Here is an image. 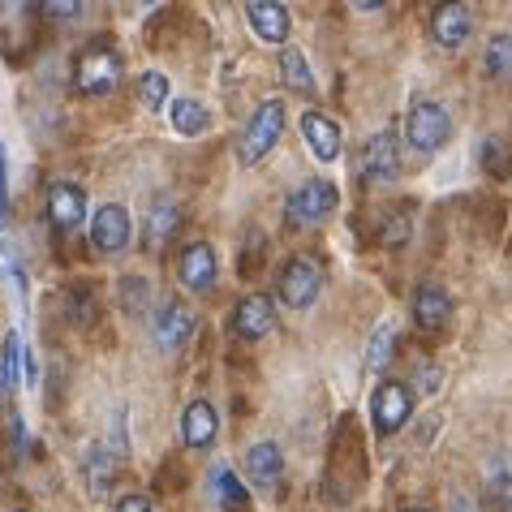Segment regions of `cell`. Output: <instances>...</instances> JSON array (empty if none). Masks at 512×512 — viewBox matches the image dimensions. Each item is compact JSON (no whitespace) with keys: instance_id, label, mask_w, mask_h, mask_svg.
<instances>
[{"instance_id":"6da1fadb","label":"cell","mask_w":512,"mask_h":512,"mask_svg":"<svg viewBox=\"0 0 512 512\" xmlns=\"http://www.w3.org/2000/svg\"><path fill=\"white\" fill-rule=\"evenodd\" d=\"M280 130H284V99H263L237 138V160L254 168L263 155H272V147L280 142Z\"/></svg>"},{"instance_id":"7a4b0ae2","label":"cell","mask_w":512,"mask_h":512,"mask_svg":"<svg viewBox=\"0 0 512 512\" xmlns=\"http://www.w3.org/2000/svg\"><path fill=\"white\" fill-rule=\"evenodd\" d=\"M336 203H340V190L332 181L310 177L289 194V203H284V224H289V229H315V224L332 216Z\"/></svg>"},{"instance_id":"3957f363","label":"cell","mask_w":512,"mask_h":512,"mask_svg":"<svg viewBox=\"0 0 512 512\" xmlns=\"http://www.w3.org/2000/svg\"><path fill=\"white\" fill-rule=\"evenodd\" d=\"M405 138L409 147L422 151V155H435L444 142L452 138V117L444 104H435V99H414L405 112Z\"/></svg>"},{"instance_id":"277c9868","label":"cell","mask_w":512,"mask_h":512,"mask_svg":"<svg viewBox=\"0 0 512 512\" xmlns=\"http://www.w3.org/2000/svg\"><path fill=\"white\" fill-rule=\"evenodd\" d=\"M74 87L82 95H112L121 87V56L108 44H91L74 61Z\"/></svg>"},{"instance_id":"5b68a950","label":"cell","mask_w":512,"mask_h":512,"mask_svg":"<svg viewBox=\"0 0 512 512\" xmlns=\"http://www.w3.org/2000/svg\"><path fill=\"white\" fill-rule=\"evenodd\" d=\"M409 414H414V392L401 379H383L371 392V426L379 439H392L409 422Z\"/></svg>"},{"instance_id":"8992f818","label":"cell","mask_w":512,"mask_h":512,"mask_svg":"<svg viewBox=\"0 0 512 512\" xmlns=\"http://www.w3.org/2000/svg\"><path fill=\"white\" fill-rule=\"evenodd\" d=\"M323 293V272L315 259H289L280 272V284H276V297L289 310H310L319 302Z\"/></svg>"},{"instance_id":"52a82bcc","label":"cell","mask_w":512,"mask_h":512,"mask_svg":"<svg viewBox=\"0 0 512 512\" xmlns=\"http://www.w3.org/2000/svg\"><path fill=\"white\" fill-rule=\"evenodd\" d=\"M134 237L130 211L121 203H99V211L91 216V250L95 254H121Z\"/></svg>"},{"instance_id":"ba28073f","label":"cell","mask_w":512,"mask_h":512,"mask_svg":"<svg viewBox=\"0 0 512 512\" xmlns=\"http://www.w3.org/2000/svg\"><path fill=\"white\" fill-rule=\"evenodd\" d=\"M362 173H366V181H396L401 177V134L379 130V134L366 138Z\"/></svg>"},{"instance_id":"9c48e42d","label":"cell","mask_w":512,"mask_h":512,"mask_svg":"<svg viewBox=\"0 0 512 512\" xmlns=\"http://www.w3.org/2000/svg\"><path fill=\"white\" fill-rule=\"evenodd\" d=\"M151 336L160 349H181L194 336V310L186 302H177V297H168L151 315Z\"/></svg>"},{"instance_id":"30bf717a","label":"cell","mask_w":512,"mask_h":512,"mask_svg":"<svg viewBox=\"0 0 512 512\" xmlns=\"http://www.w3.org/2000/svg\"><path fill=\"white\" fill-rule=\"evenodd\" d=\"M177 276L181 284H186L190 293H211L216 289V276H220V267H216V250L207 246V241H190L186 250H181V259H177Z\"/></svg>"},{"instance_id":"8fae6325","label":"cell","mask_w":512,"mask_h":512,"mask_svg":"<svg viewBox=\"0 0 512 512\" xmlns=\"http://www.w3.org/2000/svg\"><path fill=\"white\" fill-rule=\"evenodd\" d=\"M48 220L56 233H74L82 229V220H87V194L74 181H56L48 190Z\"/></svg>"},{"instance_id":"7c38bea8","label":"cell","mask_w":512,"mask_h":512,"mask_svg":"<svg viewBox=\"0 0 512 512\" xmlns=\"http://www.w3.org/2000/svg\"><path fill=\"white\" fill-rule=\"evenodd\" d=\"M233 332H237L241 340H263V336H272V332H276V302H272V297H263V293L241 297L237 310H233Z\"/></svg>"},{"instance_id":"4fadbf2b","label":"cell","mask_w":512,"mask_h":512,"mask_svg":"<svg viewBox=\"0 0 512 512\" xmlns=\"http://www.w3.org/2000/svg\"><path fill=\"white\" fill-rule=\"evenodd\" d=\"M246 22H250V31L259 35L263 44H272V48H280L284 39H289V31H293V18H289V9H284L280 0H250Z\"/></svg>"},{"instance_id":"5bb4252c","label":"cell","mask_w":512,"mask_h":512,"mask_svg":"<svg viewBox=\"0 0 512 512\" xmlns=\"http://www.w3.org/2000/svg\"><path fill=\"white\" fill-rule=\"evenodd\" d=\"M474 35V9L469 5H439L431 13V39L439 48H461Z\"/></svg>"},{"instance_id":"9a60e30c","label":"cell","mask_w":512,"mask_h":512,"mask_svg":"<svg viewBox=\"0 0 512 512\" xmlns=\"http://www.w3.org/2000/svg\"><path fill=\"white\" fill-rule=\"evenodd\" d=\"M452 319V297L439 284H418L414 289V323L422 332H444Z\"/></svg>"},{"instance_id":"2e32d148","label":"cell","mask_w":512,"mask_h":512,"mask_svg":"<svg viewBox=\"0 0 512 512\" xmlns=\"http://www.w3.org/2000/svg\"><path fill=\"white\" fill-rule=\"evenodd\" d=\"M216 435H220L216 405L198 396V401L186 405V414H181V439H186L190 448H211V444H216Z\"/></svg>"},{"instance_id":"e0dca14e","label":"cell","mask_w":512,"mask_h":512,"mask_svg":"<svg viewBox=\"0 0 512 512\" xmlns=\"http://www.w3.org/2000/svg\"><path fill=\"white\" fill-rule=\"evenodd\" d=\"M302 138L306 147L319 155V160H336L340 147H345V134H340V125L327 117V112H302Z\"/></svg>"},{"instance_id":"ac0fdd59","label":"cell","mask_w":512,"mask_h":512,"mask_svg":"<svg viewBox=\"0 0 512 512\" xmlns=\"http://www.w3.org/2000/svg\"><path fill=\"white\" fill-rule=\"evenodd\" d=\"M246 474L254 487H280V478H284V452L280 444H272V439H259L250 452H246Z\"/></svg>"},{"instance_id":"d6986e66","label":"cell","mask_w":512,"mask_h":512,"mask_svg":"<svg viewBox=\"0 0 512 512\" xmlns=\"http://www.w3.org/2000/svg\"><path fill=\"white\" fill-rule=\"evenodd\" d=\"M168 117H173V130L186 134V138H198V134L211 130V112L198 104V99H190V95L173 99V104H168Z\"/></svg>"},{"instance_id":"ffe728a7","label":"cell","mask_w":512,"mask_h":512,"mask_svg":"<svg viewBox=\"0 0 512 512\" xmlns=\"http://www.w3.org/2000/svg\"><path fill=\"white\" fill-rule=\"evenodd\" d=\"M177 220H181V207H177V198H155L151 211H147V246H164L168 237H173L177 229Z\"/></svg>"},{"instance_id":"44dd1931","label":"cell","mask_w":512,"mask_h":512,"mask_svg":"<svg viewBox=\"0 0 512 512\" xmlns=\"http://www.w3.org/2000/svg\"><path fill=\"white\" fill-rule=\"evenodd\" d=\"M112 465H117V452H112L108 444H95L87 452V482H91L95 500H104L108 487H112Z\"/></svg>"},{"instance_id":"7402d4cb","label":"cell","mask_w":512,"mask_h":512,"mask_svg":"<svg viewBox=\"0 0 512 512\" xmlns=\"http://www.w3.org/2000/svg\"><path fill=\"white\" fill-rule=\"evenodd\" d=\"M211 487H216V500L220 508H229V512H241V508H250V491L241 487V478L233 474V469H211Z\"/></svg>"},{"instance_id":"603a6c76","label":"cell","mask_w":512,"mask_h":512,"mask_svg":"<svg viewBox=\"0 0 512 512\" xmlns=\"http://www.w3.org/2000/svg\"><path fill=\"white\" fill-rule=\"evenodd\" d=\"M482 69H487L491 78H500V82L512 78V35H508V31H500V35L487 39V52H482Z\"/></svg>"},{"instance_id":"cb8c5ba5","label":"cell","mask_w":512,"mask_h":512,"mask_svg":"<svg viewBox=\"0 0 512 512\" xmlns=\"http://www.w3.org/2000/svg\"><path fill=\"white\" fill-rule=\"evenodd\" d=\"M482 504L495 512H512V474L508 469H487V478H482Z\"/></svg>"},{"instance_id":"d4e9b609","label":"cell","mask_w":512,"mask_h":512,"mask_svg":"<svg viewBox=\"0 0 512 512\" xmlns=\"http://www.w3.org/2000/svg\"><path fill=\"white\" fill-rule=\"evenodd\" d=\"M280 78L289 82L293 91H315V74H310V61H306V52H280Z\"/></svg>"},{"instance_id":"484cf974","label":"cell","mask_w":512,"mask_h":512,"mask_svg":"<svg viewBox=\"0 0 512 512\" xmlns=\"http://www.w3.org/2000/svg\"><path fill=\"white\" fill-rule=\"evenodd\" d=\"M392 349H396V327L383 323L379 332L371 336V345H366V371H383L388 358H392Z\"/></svg>"},{"instance_id":"4316f807","label":"cell","mask_w":512,"mask_h":512,"mask_svg":"<svg viewBox=\"0 0 512 512\" xmlns=\"http://www.w3.org/2000/svg\"><path fill=\"white\" fill-rule=\"evenodd\" d=\"M138 95H142V104H147V108H164V104H168V95H173V91H168V78H164V74H155V69H147V74L138 78Z\"/></svg>"},{"instance_id":"83f0119b","label":"cell","mask_w":512,"mask_h":512,"mask_svg":"<svg viewBox=\"0 0 512 512\" xmlns=\"http://www.w3.org/2000/svg\"><path fill=\"white\" fill-rule=\"evenodd\" d=\"M0 272H5V276L13 280V289H18V297H31V284H26L22 259H18V250H13L9 241H0Z\"/></svg>"},{"instance_id":"f1b7e54d","label":"cell","mask_w":512,"mask_h":512,"mask_svg":"<svg viewBox=\"0 0 512 512\" xmlns=\"http://www.w3.org/2000/svg\"><path fill=\"white\" fill-rule=\"evenodd\" d=\"M409 233H414V220L392 216L388 224H383V246H401V241H409Z\"/></svg>"},{"instance_id":"f546056e","label":"cell","mask_w":512,"mask_h":512,"mask_svg":"<svg viewBox=\"0 0 512 512\" xmlns=\"http://www.w3.org/2000/svg\"><path fill=\"white\" fill-rule=\"evenodd\" d=\"M39 13L52 18V22H69V18H78L82 13V5L78 0H48V5H39Z\"/></svg>"},{"instance_id":"4dcf8cb0","label":"cell","mask_w":512,"mask_h":512,"mask_svg":"<svg viewBox=\"0 0 512 512\" xmlns=\"http://www.w3.org/2000/svg\"><path fill=\"white\" fill-rule=\"evenodd\" d=\"M478 155H482V160H487V168H491V173H504V168H508V151H504V147H500V142H495V138H482Z\"/></svg>"},{"instance_id":"1f68e13d","label":"cell","mask_w":512,"mask_h":512,"mask_svg":"<svg viewBox=\"0 0 512 512\" xmlns=\"http://www.w3.org/2000/svg\"><path fill=\"white\" fill-rule=\"evenodd\" d=\"M22 383H26V388H39V358H35V349L22 353Z\"/></svg>"},{"instance_id":"d6a6232c","label":"cell","mask_w":512,"mask_h":512,"mask_svg":"<svg viewBox=\"0 0 512 512\" xmlns=\"http://www.w3.org/2000/svg\"><path fill=\"white\" fill-rule=\"evenodd\" d=\"M117 512H151V500L147 495H125V500L117 504Z\"/></svg>"},{"instance_id":"836d02e7","label":"cell","mask_w":512,"mask_h":512,"mask_svg":"<svg viewBox=\"0 0 512 512\" xmlns=\"http://www.w3.org/2000/svg\"><path fill=\"white\" fill-rule=\"evenodd\" d=\"M5 198H9V181H5V147H0V229H5Z\"/></svg>"},{"instance_id":"e575fe53","label":"cell","mask_w":512,"mask_h":512,"mask_svg":"<svg viewBox=\"0 0 512 512\" xmlns=\"http://www.w3.org/2000/svg\"><path fill=\"white\" fill-rule=\"evenodd\" d=\"M9 396V379H5V371H0V401Z\"/></svg>"},{"instance_id":"d590c367","label":"cell","mask_w":512,"mask_h":512,"mask_svg":"<svg viewBox=\"0 0 512 512\" xmlns=\"http://www.w3.org/2000/svg\"><path fill=\"white\" fill-rule=\"evenodd\" d=\"M452 512H474V508H469L465 500H457V504H452Z\"/></svg>"},{"instance_id":"8d00e7d4","label":"cell","mask_w":512,"mask_h":512,"mask_svg":"<svg viewBox=\"0 0 512 512\" xmlns=\"http://www.w3.org/2000/svg\"><path fill=\"white\" fill-rule=\"evenodd\" d=\"M405 512H426V508H405Z\"/></svg>"}]
</instances>
